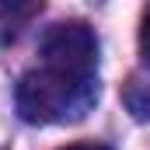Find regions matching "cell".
Instances as JSON below:
<instances>
[{
  "mask_svg": "<svg viewBox=\"0 0 150 150\" xmlns=\"http://www.w3.org/2000/svg\"><path fill=\"white\" fill-rule=\"evenodd\" d=\"M98 101L94 80H74V77L52 74V70H32L18 84V112L25 122H74L84 119L87 108Z\"/></svg>",
  "mask_w": 150,
  "mask_h": 150,
  "instance_id": "6da1fadb",
  "label": "cell"
},
{
  "mask_svg": "<svg viewBox=\"0 0 150 150\" xmlns=\"http://www.w3.org/2000/svg\"><path fill=\"white\" fill-rule=\"evenodd\" d=\"M38 52H42L45 70H52V74L74 77V80H94V70H98V38H94V32L84 21L52 25L42 35Z\"/></svg>",
  "mask_w": 150,
  "mask_h": 150,
  "instance_id": "7a4b0ae2",
  "label": "cell"
},
{
  "mask_svg": "<svg viewBox=\"0 0 150 150\" xmlns=\"http://www.w3.org/2000/svg\"><path fill=\"white\" fill-rule=\"evenodd\" d=\"M140 49H143V59L150 63V7L143 14V28H140Z\"/></svg>",
  "mask_w": 150,
  "mask_h": 150,
  "instance_id": "3957f363",
  "label": "cell"
},
{
  "mask_svg": "<svg viewBox=\"0 0 150 150\" xmlns=\"http://www.w3.org/2000/svg\"><path fill=\"white\" fill-rule=\"evenodd\" d=\"M63 150H108V147H101V143H70Z\"/></svg>",
  "mask_w": 150,
  "mask_h": 150,
  "instance_id": "277c9868",
  "label": "cell"
}]
</instances>
